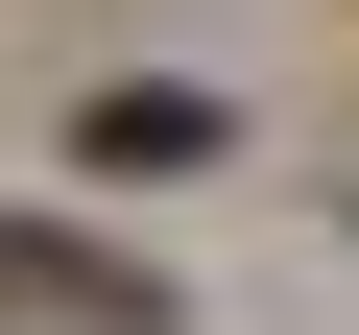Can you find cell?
<instances>
[{
	"label": "cell",
	"mask_w": 359,
	"mask_h": 335,
	"mask_svg": "<svg viewBox=\"0 0 359 335\" xmlns=\"http://www.w3.org/2000/svg\"><path fill=\"white\" fill-rule=\"evenodd\" d=\"M0 335H168V264H120V240H48V216H0Z\"/></svg>",
	"instance_id": "cell-1"
},
{
	"label": "cell",
	"mask_w": 359,
	"mask_h": 335,
	"mask_svg": "<svg viewBox=\"0 0 359 335\" xmlns=\"http://www.w3.org/2000/svg\"><path fill=\"white\" fill-rule=\"evenodd\" d=\"M72 168H96V192H168V168H216V96L120 72V96H72Z\"/></svg>",
	"instance_id": "cell-2"
}]
</instances>
